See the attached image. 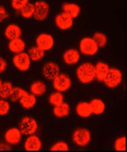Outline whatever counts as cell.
<instances>
[{"mask_svg": "<svg viewBox=\"0 0 127 152\" xmlns=\"http://www.w3.org/2000/svg\"><path fill=\"white\" fill-rule=\"evenodd\" d=\"M77 78L81 83H89L95 79L94 66L91 63H84L76 70Z\"/></svg>", "mask_w": 127, "mask_h": 152, "instance_id": "obj_1", "label": "cell"}, {"mask_svg": "<svg viewBox=\"0 0 127 152\" xmlns=\"http://www.w3.org/2000/svg\"><path fill=\"white\" fill-rule=\"evenodd\" d=\"M122 73L116 68H109L105 78L103 80L105 85L110 88H114L120 85L122 82Z\"/></svg>", "mask_w": 127, "mask_h": 152, "instance_id": "obj_2", "label": "cell"}, {"mask_svg": "<svg viewBox=\"0 0 127 152\" xmlns=\"http://www.w3.org/2000/svg\"><path fill=\"white\" fill-rule=\"evenodd\" d=\"M98 46L94 41L93 38L91 37H85L80 43V49L81 52L85 55L92 56L96 55L98 50Z\"/></svg>", "mask_w": 127, "mask_h": 152, "instance_id": "obj_3", "label": "cell"}, {"mask_svg": "<svg viewBox=\"0 0 127 152\" xmlns=\"http://www.w3.org/2000/svg\"><path fill=\"white\" fill-rule=\"evenodd\" d=\"M19 129L25 135L34 134L37 130V122L32 117H24L20 122Z\"/></svg>", "mask_w": 127, "mask_h": 152, "instance_id": "obj_4", "label": "cell"}, {"mask_svg": "<svg viewBox=\"0 0 127 152\" xmlns=\"http://www.w3.org/2000/svg\"><path fill=\"white\" fill-rule=\"evenodd\" d=\"M91 133L86 128H78L73 134V140L79 146H86L91 141Z\"/></svg>", "mask_w": 127, "mask_h": 152, "instance_id": "obj_5", "label": "cell"}, {"mask_svg": "<svg viewBox=\"0 0 127 152\" xmlns=\"http://www.w3.org/2000/svg\"><path fill=\"white\" fill-rule=\"evenodd\" d=\"M30 59L28 54L21 52L15 55L13 59L14 66L20 72H25L30 68Z\"/></svg>", "mask_w": 127, "mask_h": 152, "instance_id": "obj_6", "label": "cell"}, {"mask_svg": "<svg viewBox=\"0 0 127 152\" xmlns=\"http://www.w3.org/2000/svg\"><path fill=\"white\" fill-rule=\"evenodd\" d=\"M49 13V4L44 1H37L34 4L33 17L36 20H43L48 17Z\"/></svg>", "mask_w": 127, "mask_h": 152, "instance_id": "obj_7", "label": "cell"}, {"mask_svg": "<svg viewBox=\"0 0 127 152\" xmlns=\"http://www.w3.org/2000/svg\"><path fill=\"white\" fill-rule=\"evenodd\" d=\"M54 87L58 92H65L71 87L70 78L66 74H59L54 79Z\"/></svg>", "mask_w": 127, "mask_h": 152, "instance_id": "obj_8", "label": "cell"}, {"mask_svg": "<svg viewBox=\"0 0 127 152\" xmlns=\"http://www.w3.org/2000/svg\"><path fill=\"white\" fill-rule=\"evenodd\" d=\"M36 47L43 51H48L51 49L54 45V37L48 33H42L36 37Z\"/></svg>", "mask_w": 127, "mask_h": 152, "instance_id": "obj_9", "label": "cell"}, {"mask_svg": "<svg viewBox=\"0 0 127 152\" xmlns=\"http://www.w3.org/2000/svg\"><path fill=\"white\" fill-rule=\"evenodd\" d=\"M21 135H22V134L19 128H11L5 133L4 138H5V140L9 145H18L20 142L21 138H22Z\"/></svg>", "mask_w": 127, "mask_h": 152, "instance_id": "obj_10", "label": "cell"}, {"mask_svg": "<svg viewBox=\"0 0 127 152\" xmlns=\"http://www.w3.org/2000/svg\"><path fill=\"white\" fill-rule=\"evenodd\" d=\"M43 76L49 80H54L60 73V66L54 62H49L43 66Z\"/></svg>", "mask_w": 127, "mask_h": 152, "instance_id": "obj_11", "label": "cell"}, {"mask_svg": "<svg viewBox=\"0 0 127 152\" xmlns=\"http://www.w3.org/2000/svg\"><path fill=\"white\" fill-rule=\"evenodd\" d=\"M24 147L27 151H38L42 148V141L38 136L31 134L25 140Z\"/></svg>", "mask_w": 127, "mask_h": 152, "instance_id": "obj_12", "label": "cell"}, {"mask_svg": "<svg viewBox=\"0 0 127 152\" xmlns=\"http://www.w3.org/2000/svg\"><path fill=\"white\" fill-rule=\"evenodd\" d=\"M56 26L61 30H68L73 26V19L67 15L66 14L62 13L57 15L55 18Z\"/></svg>", "mask_w": 127, "mask_h": 152, "instance_id": "obj_13", "label": "cell"}, {"mask_svg": "<svg viewBox=\"0 0 127 152\" xmlns=\"http://www.w3.org/2000/svg\"><path fill=\"white\" fill-rule=\"evenodd\" d=\"M63 59H64L65 63L67 65H70V66L75 65L80 60V54L76 49H68L64 53Z\"/></svg>", "mask_w": 127, "mask_h": 152, "instance_id": "obj_14", "label": "cell"}, {"mask_svg": "<svg viewBox=\"0 0 127 152\" xmlns=\"http://www.w3.org/2000/svg\"><path fill=\"white\" fill-rule=\"evenodd\" d=\"M95 70V78L100 82H103L107 73L109 72V66L108 64L104 62H98L96 66H94Z\"/></svg>", "mask_w": 127, "mask_h": 152, "instance_id": "obj_15", "label": "cell"}, {"mask_svg": "<svg viewBox=\"0 0 127 152\" xmlns=\"http://www.w3.org/2000/svg\"><path fill=\"white\" fill-rule=\"evenodd\" d=\"M21 33H22V31H21L20 27L15 24L9 25L4 31L5 37L9 40H13V39L20 37Z\"/></svg>", "mask_w": 127, "mask_h": 152, "instance_id": "obj_16", "label": "cell"}, {"mask_svg": "<svg viewBox=\"0 0 127 152\" xmlns=\"http://www.w3.org/2000/svg\"><path fill=\"white\" fill-rule=\"evenodd\" d=\"M8 47L11 52L15 53V54H19V53H21L24 51L25 48V43L20 37H19V38H15L13 40H9Z\"/></svg>", "mask_w": 127, "mask_h": 152, "instance_id": "obj_17", "label": "cell"}, {"mask_svg": "<svg viewBox=\"0 0 127 152\" xmlns=\"http://www.w3.org/2000/svg\"><path fill=\"white\" fill-rule=\"evenodd\" d=\"M63 11L72 19L77 17L81 12V8L75 4H65L63 5Z\"/></svg>", "mask_w": 127, "mask_h": 152, "instance_id": "obj_18", "label": "cell"}, {"mask_svg": "<svg viewBox=\"0 0 127 152\" xmlns=\"http://www.w3.org/2000/svg\"><path fill=\"white\" fill-rule=\"evenodd\" d=\"M30 91L35 96H42L47 91V87L41 81H36L30 85Z\"/></svg>", "mask_w": 127, "mask_h": 152, "instance_id": "obj_19", "label": "cell"}, {"mask_svg": "<svg viewBox=\"0 0 127 152\" xmlns=\"http://www.w3.org/2000/svg\"><path fill=\"white\" fill-rule=\"evenodd\" d=\"M20 103L25 109H30L36 104V98L34 94L26 93L24 96L20 99Z\"/></svg>", "mask_w": 127, "mask_h": 152, "instance_id": "obj_20", "label": "cell"}, {"mask_svg": "<svg viewBox=\"0 0 127 152\" xmlns=\"http://www.w3.org/2000/svg\"><path fill=\"white\" fill-rule=\"evenodd\" d=\"M76 113L81 117H88L91 115V109L90 103L81 102L76 106Z\"/></svg>", "mask_w": 127, "mask_h": 152, "instance_id": "obj_21", "label": "cell"}, {"mask_svg": "<svg viewBox=\"0 0 127 152\" xmlns=\"http://www.w3.org/2000/svg\"><path fill=\"white\" fill-rule=\"evenodd\" d=\"M70 113V105L67 103H61L60 104H58L54 106V114L55 116L59 118H63L69 115Z\"/></svg>", "mask_w": 127, "mask_h": 152, "instance_id": "obj_22", "label": "cell"}, {"mask_svg": "<svg viewBox=\"0 0 127 152\" xmlns=\"http://www.w3.org/2000/svg\"><path fill=\"white\" fill-rule=\"evenodd\" d=\"M91 109V114H95V115H100L102 114L104 110H105V104L101 99H92L90 103Z\"/></svg>", "mask_w": 127, "mask_h": 152, "instance_id": "obj_23", "label": "cell"}, {"mask_svg": "<svg viewBox=\"0 0 127 152\" xmlns=\"http://www.w3.org/2000/svg\"><path fill=\"white\" fill-rule=\"evenodd\" d=\"M13 84L9 82H5V83H3V84L0 88V98L1 99H6L10 97L11 94L13 91Z\"/></svg>", "mask_w": 127, "mask_h": 152, "instance_id": "obj_24", "label": "cell"}, {"mask_svg": "<svg viewBox=\"0 0 127 152\" xmlns=\"http://www.w3.org/2000/svg\"><path fill=\"white\" fill-rule=\"evenodd\" d=\"M44 55H45V51H43L41 49H39L36 46L32 47L29 50V53H28V55L30 57V61H41L42 58L44 57Z\"/></svg>", "mask_w": 127, "mask_h": 152, "instance_id": "obj_25", "label": "cell"}, {"mask_svg": "<svg viewBox=\"0 0 127 152\" xmlns=\"http://www.w3.org/2000/svg\"><path fill=\"white\" fill-rule=\"evenodd\" d=\"M49 103L52 105L56 106L58 104H60L61 103L64 102V95L61 94V92H55L50 94L49 96Z\"/></svg>", "mask_w": 127, "mask_h": 152, "instance_id": "obj_26", "label": "cell"}, {"mask_svg": "<svg viewBox=\"0 0 127 152\" xmlns=\"http://www.w3.org/2000/svg\"><path fill=\"white\" fill-rule=\"evenodd\" d=\"M20 14L22 15V17L25 19L30 18L33 16L34 14V4H25L21 10H20Z\"/></svg>", "mask_w": 127, "mask_h": 152, "instance_id": "obj_27", "label": "cell"}, {"mask_svg": "<svg viewBox=\"0 0 127 152\" xmlns=\"http://www.w3.org/2000/svg\"><path fill=\"white\" fill-rule=\"evenodd\" d=\"M93 39L97 44L98 48H103L104 47L107 42H108V38L105 34H103L102 32H96L93 36Z\"/></svg>", "mask_w": 127, "mask_h": 152, "instance_id": "obj_28", "label": "cell"}, {"mask_svg": "<svg viewBox=\"0 0 127 152\" xmlns=\"http://www.w3.org/2000/svg\"><path fill=\"white\" fill-rule=\"evenodd\" d=\"M26 93L27 92L24 90V89H22L21 88H14L12 94H11V95H10L9 98L11 99V100H12L13 102H16L18 100L20 101V99L23 97Z\"/></svg>", "mask_w": 127, "mask_h": 152, "instance_id": "obj_29", "label": "cell"}, {"mask_svg": "<svg viewBox=\"0 0 127 152\" xmlns=\"http://www.w3.org/2000/svg\"><path fill=\"white\" fill-rule=\"evenodd\" d=\"M70 150V147L64 141H59L55 143L54 145L50 148V151H67Z\"/></svg>", "mask_w": 127, "mask_h": 152, "instance_id": "obj_30", "label": "cell"}, {"mask_svg": "<svg viewBox=\"0 0 127 152\" xmlns=\"http://www.w3.org/2000/svg\"><path fill=\"white\" fill-rule=\"evenodd\" d=\"M115 148L118 151H126V139L125 136L119 138L115 141Z\"/></svg>", "mask_w": 127, "mask_h": 152, "instance_id": "obj_31", "label": "cell"}, {"mask_svg": "<svg viewBox=\"0 0 127 152\" xmlns=\"http://www.w3.org/2000/svg\"><path fill=\"white\" fill-rule=\"evenodd\" d=\"M10 110L9 103L4 99H0V116H5Z\"/></svg>", "mask_w": 127, "mask_h": 152, "instance_id": "obj_32", "label": "cell"}, {"mask_svg": "<svg viewBox=\"0 0 127 152\" xmlns=\"http://www.w3.org/2000/svg\"><path fill=\"white\" fill-rule=\"evenodd\" d=\"M29 0H12V7L15 10H20L23 7L28 4Z\"/></svg>", "mask_w": 127, "mask_h": 152, "instance_id": "obj_33", "label": "cell"}, {"mask_svg": "<svg viewBox=\"0 0 127 152\" xmlns=\"http://www.w3.org/2000/svg\"><path fill=\"white\" fill-rule=\"evenodd\" d=\"M7 18H8V13H7L5 8L0 6V22H3Z\"/></svg>", "mask_w": 127, "mask_h": 152, "instance_id": "obj_34", "label": "cell"}, {"mask_svg": "<svg viewBox=\"0 0 127 152\" xmlns=\"http://www.w3.org/2000/svg\"><path fill=\"white\" fill-rule=\"evenodd\" d=\"M7 68V62L4 59L0 57V73L4 72Z\"/></svg>", "mask_w": 127, "mask_h": 152, "instance_id": "obj_35", "label": "cell"}, {"mask_svg": "<svg viewBox=\"0 0 127 152\" xmlns=\"http://www.w3.org/2000/svg\"><path fill=\"white\" fill-rule=\"evenodd\" d=\"M2 84H3V82H2V80L0 79V88H1V86H2Z\"/></svg>", "mask_w": 127, "mask_h": 152, "instance_id": "obj_36", "label": "cell"}]
</instances>
